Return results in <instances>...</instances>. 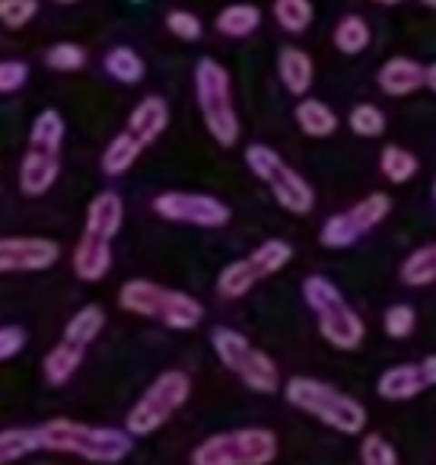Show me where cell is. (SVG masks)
Returning <instances> with one entry per match:
<instances>
[{
	"label": "cell",
	"instance_id": "42",
	"mask_svg": "<svg viewBox=\"0 0 436 465\" xmlns=\"http://www.w3.org/2000/svg\"><path fill=\"white\" fill-rule=\"evenodd\" d=\"M23 344H26V331L16 329V325H4V329H0V363L20 354Z\"/></svg>",
	"mask_w": 436,
	"mask_h": 465
},
{
	"label": "cell",
	"instance_id": "30",
	"mask_svg": "<svg viewBox=\"0 0 436 465\" xmlns=\"http://www.w3.org/2000/svg\"><path fill=\"white\" fill-rule=\"evenodd\" d=\"M379 173L391 182V185H408L417 173H421V160H417L411 150L389 143V147L379 153Z\"/></svg>",
	"mask_w": 436,
	"mask_h": 465
},
{
	"label": "cell",
	"instance_id": "6",
	"mask_svg": "<svg viewBox=\"0 0 436 465\" xmlns=\"http://www.w3.org/2000/svg\"><path fill=\"white\" fill-rule=\"evenodd\" d=\"M211 344H213V351H217L220 363H223L230 373H236L252 392H262V395L277 392V386H281L277 363L271 361L264 351H258L245 335H239L236 329L220 325V329L211 331Z\"/></svg>",
	"mask_w": 436,
	"mask_h": 465
},
{
	"label": "cell",
	"instance_id": "24",
	"mask_svg": "<svg viewBox=\"0 0 436 465\" xmlns=\"http://www.w3.org/2000/svg\"><path fill=\"white\" fill-rule=\"evenodd\" d=\"M64 115L58 109H45L33 122L29 131V150H39V153H54L61 156V143H64Z\"/></svg>",
	"mask_w": 436,
	"mask_h": 465
},
{
	"label": "cell",
	"instance_id": "15",
	"mask_svg": "<svg viewBox=\"0 0 436 465\" xmlns=\"http://www.w3.org/2000/svg\"><path fill=\"white\" fill-rule=\"evenodd\" d=\"M169 287L154 284V281H128V284L118 291V306L124 312H134V316L160 319L163 306H166Z\"/></svg>",
	"mask_w": 436,
	"mask_h": 465
},
{
	"label": "cell",
	"instance_id": "31",
	"mask_svg": "<svg viewBox=\"0 0 436 465\" xmlns=\"http://www.w3.org/2000/svg\"><path fill=\"white\" fill-rule=\"evenodd\" d=\"M245 259L252 262V268H255L258 278H271V274H277L281 268L290 265V259H293V246H290L287 240H264L262 246L252 249Z\"/></svg>",
	"mask_w": 436,
	"mask_h": 465
},
{
	"label": "cell",
	"instance_id": "18",
	"mask_svg": "<svg viewBox=\"0 0 436 465\" xmlns=\"http://www.w3.org/2000/svg\"><path fill=\"white\" fill-rule=\"evenodd\" d=\"M169 124V105L163 96H147L141 99V103L134 105V112H131L128 118V131L137 137V141L147 147V143H154L156 137L166 131Z\"/></svg>",
	"mask_w": 436,
	"mask_h": 465
},
{
	"label": "cell",
	"instance_id": "16",
	"mask_svg": "<svg viewBox=\"0 0 436 465\" xmlns=\"http://www.w3.org/2000/svg\"><path fill=\"white\" fill-rule=\"evenodd\" d=\"M112 268V242L96 240V236H80L77 249H74V272L86 284H96L109 274Z\"/></svg>",
	"mask_w": 436,
	"mask_h": 465
},
{
	"label": "cell",
	"instance_id": "3",
	"mask_svg": "<svg viewBox=\"0 0 436 465\" xmlns=\"http://www.w3.org/2000/svg\"><path fill=\"white\" fill-rule=\"evenodd\" d=\"M302 300L319 319V331L332 348L338 351H357L366 338V325L360 312L344 300L338 284H332L322 274H309L302 281Z\"/></svg>",
	"mask_w": 436,
	"mask_h": 465
},
{
	"label": "cell",
	"instance_id": "41",
	"mask_svg": "<svg viewBox=\"0 0 436 465\" xmlns=\"http://www.w3.org/2000/svg\"><path fill=\"white\" fill-rule=\"evenodd\" d=\"M29 80V64L26 61H0V93H16Z\"/></svg>",
	"mask_w": 436,
	"mask_h": 465
},
{
	"label": "cell",
	"instance_id": "35",
	"mask_svg": "<svg viewBox=\"0 0 436 465\" xmlns=\"http://www.w3.org/2000/svg\"><path fill=\"white\" fill-rule=\"evenodd\" d=\"M347 124H351L353 134L360 137H379L385 131V115L379 105L372 103H360L351 109V115H347Z\"/></svg>",
	"mask_w": 436,
	"mask_h": 465
},
{
	"label": "cell",
	"instance_id": "20",
	"mask_svg": "<svg viewBox=\"0 0 436 465\" xmlns=\"http://www.w3.org/2000/svg\"><path fill=\"white\" fill-rule=\"evenodd\" d=\"M293 118L306 137H332L338 131V115L322 99H300L293 109Z\"/></svg>",
	"mask_w": 436,
	"mask_h": 465
},
{
	"label": "cell",
	"instance_id": "9",
	"mask_svg": "<svg viewBox=\"0 0 436 465\" xmlns=\"http://www.w3.org/2000/svg\"><path fill=\"white\" fill-rule=\"evenodd\" d=\"M391 213V198L385 192H372L363 201L351 204L347 211H338L322 223L319 242L328 249H347L357 240H363L366 232L376 230L385 217Z\"/></svg>",
	"mask_w": 436,
	"mask_h": 465
},
{
	"label": "cell",
	"instance_id": "12",
	"mask_svg": "<svg viewBox=\"0 0 436 465\" xmlns=\"http://www.w3.org/2000/svg\"><path fill=\"white\" fill-rule=\"evenodd\" d=\"M124 223V201L115 192H99L96 198L86 207V236H96V240L112 242L122 232Z\"/></svg>",
	"mask_w": 436,
	"mask_h": 465
},
{
	"label": "cell",
	"instance_id": "28",
	"mask_svg": "<svg viewBox=\"0 0 436 465\" xmlns=\"http://www.w3.org/2000/svg\"><path fill=\"white\" fill-rule=\"evenodd\" d=\"M84 354H86V351L74 348V344H64V341L54 344V348L45 354V363H42L45 382H52V386H64V382L80 370V363H84Z\"/></svg>",
	"mask_w": 436,
	"mask_h": 465
},
{
	"label": "cell",
	"instance_id": "48",
	"mask_svg": "<svg viewBox=\"0 0 436 465\" xmlns=\"http://www.w3.org/2000/svg\"><path fill=\"white\" fill-rule=\"evenodd\" d=\"M433 198H436V182H433Z\"/></svg>",
	"mask_w": 436,
	"mask_h": 465
},
{
	"label": "cell",
	"instance_id": "44",
	"mask_svg": "<svg viewBox=\"0 0 436 465\" xmlns=\"http://www.w3.org/2000/svg\"><path fill=\"white\" fill-rule=\"evenodd\" d=\"M423 86H430V90L436 93V61L427 67V74H423Z\"/></svg>",
	"mask_w": 436,
	"mask_h": 465
},
{
	"label": "cell",
	"instance_id": "37",
	"mask_svg": "<svg viewBox=\"0 0 436 465\" xmlns=\"http://www.w3.org/2000/svg\"><path fill=\"white\" fill-rule=\"evenodd\" d=\"M382 329H385V335L389 338H411L414 335V329H417V312H414V306H408V303H395V306H389L385 310V319H382Z\"/></svg>",
	"mask_w": 436,
	"mask_h": 465
},
{
	"label": "cell",
	"instance_id": "8",
	"mask_svg": "<svg viewBox=\"0 0 436 465\" xmlns=\"http://www.w3.org/2000/svg\"><path fill=\"white\" fill-rule=\"evenodd\" d=\"M245 166L271 188L274 201L290 213H309L315 207V192L290 163L277 150L264 147V143H249L245 147Z\"/></svg>",
	"mask_w": 436,
	"mask_h": 465
},
{
	"label": "cell",
	"instance_id": "36",
	"mask_svg": "<svg viewBox=\"0 0 436 465\" xmlns=\"http://www.w3.org/2000/svg\"><path fill=\"white\" fill-rule=\"evenodd\" d=\"M45 64L61 74L80 71L86 64V48L77 45V42H58V45H52L45 52Z\"/></svg>",
	"mask_w": 436,
	"mask_h": 465
},
{
	"label": "cell",
	"instance_id": "21",
	"mask_svg": "<svg viewBox=\"0 0 436 465\" xmlns=\"http://www.w3.org/2000/svg\"><path fill=\"white\" fill-rule=\"evenodd\" d=\"M204 319V306L185 291H169L166 293V306H163V316L160 322L169 325L175 331H188V329H198V322Z\"/></svg>",
	"mask_w": 436,
	"mask_h": 465
},
{
	"label": "cell",
	"instance_id": "46",
	"mask_svg": "<svg viewBox=\"0 0 436 465\" xmlns=\"http://www.w3.org/2000/svg\"><path fill=\"white\" fill-rule=\"evenodd\" d=\"M423 7H430V10H436V0H421Z\"/></svg>",
	"mask_w": 436,
	"mask_h": 465
},
{
	"label": "cell",
	"instance_id": "32",
	"mask_svg": "<svg viewBox=\"0 0 436 465\" xmlns=\"http://www.w3.org/2000/svg\"><path fill=\"white\" fill-rule=\"evenodd\" d=\"M258 274H255V268H252V262L249 259H236V262H230V265L220 272V278H217V293L223 300H239V297H245V293L252 291V287L258 284Z\"/></svg>",
	"mask_w": 436,
	"mask_h": 465
},
{
	"label": "cell",
	"instance_id": "17",
	"mask_svg": "<svg viewBox=\"0 0 436 465\" xmlns=\"http://www.w3.org/2000/svg\"><path fill=\"white\" fill-rule=\"evenodd\" d=\"M277 74H281V84L290 96H306L312 90V80H315V64L302 48H281L277 54Z\"/></svg>",
	"mask_w": 436,
	"mask_h": 465
},
{
	"label": "cell",
	"instance_id": "7",
	"mask_svg": "<svg viewBox=\"0 0 436 465\" xmlns=\"http://www.w3.org/2000/svg\"><path fill=\"white\" fill-rule=\"evenodd\" d=\"M192 395V380L182 370H166L160 373L154 382L147 386V392L134 401V408L128 411V420H124V430L131 437H150L156 433Z\"/></svg>",
	"mask_w": 436,
	"mask_h": 465
},
{
	"label": "cell",
	"instance_id": "26",
	"mask_svg": "<svg viewBox=\"0 0 436 465\" xmlns=\"http://www.w3.org/2000/svg\"><path fill=\"white\" fill-rule=\"evenodd\" d=\"M103 67H105V74H109L112 80H118V84H124V86L141 84L144 74H147L144 58L131 45H115V48H112V52L103 58Z\"/></svg>",
	"mask_w": 436,
	"mask_h": 465
},
{
	"label": "cell",
	"instance_id": "45",
	"mask_svg": "<svg viewBox=\"0 0 436 465\" xmlns=\"http://www.w3.org/2000/svg\"><path fill=\"white\" fill-rule=\"evenodd\" d=\"M372 4H379V7H395V4H401V0H372Z\"/></svg>",
	"mask_w": 436,
	"mask_h": 465
},
{
	"label": "cell",
	"instance_id": "19",
	"mask_svg": "<svg viewBox=\"0 0 436 465\" xmlns=\"http://www.w3.org/2000/svg\"><path fill=\"white\" fill-rule=\"evenodd\" d=\"M376 389L385 401H408L414 395H421L427 389V382H423L417 363H398V367H389L379 376Z\"/></svg>",
	"mask_w": 436,
	"mask_h": 465
},
{
	"label": "cell",
	"instance_id": "47",
	"mask_svg": "<svg viewBox=\"0 0 436 465\" xmlns=\"http://www.w3.org/2000/svg\"><path fill=\"white\" fill-rule=\"evenodd\" d=\"M58 4H77V0H58Z\"/></svg>",
	"mask_w": 436,
	"mask_h": 465
},
{
	"label": "cell",
	"instance_id": "27",
	"mask_svg": "<svg viewBox=\"0 0 436 465\" xmlns=\"http://www.w3.org/2000/svg\"><path fill=\"white\" fill-rule=\"evenodd\" d=\"M398 278L404 287H430L436 284V242L421 246L401 262L398 268Z\"/></svg>",
	"mask_w": 436,
	"mask_h": 465
},
{
	"label": "cell",
	"instance_id": "4",
	"mask_svg": "<svg viewBox=\"0 0 436 465\" xmlns=\"http://www.w3.org/2000/svg\"><path fill=\"white\" fill-rule=\"evenodd\" d=\"M194 96H198V109L204 118L211 137L220 147H236L239 141V115L233 105V84L230 71L220 61L201 58L194 64Z\"/></svg>",
	"mask_w": 436,
	"mask_h": 465
},
{
	"label": "cell",
	"instance_id": "25",
	"mask_svg": "<svg viewBox=\"0 0 436 465\" xmlns=\"http://www.w3.org/2000/svg\"><path fill=\"white\" fill-rule=\"evenodd\" d=\"M103 325H105L103 306L90 303V306H84L80 312H74L71 322H67V329H64V338H61V341H64V344H74V348H80V351H86V348H90V344L99 338Z\"/></svg>",
	"mask_w": 436,
	"mask_h": 465
},
{
	"label": "cell",
	"instance_id": "2",
	"mask_svg": "<svg viewBox=\"0 0 436 465\" xmlns=\"http://www.w3.org/2000/svg\"><path fill=\"white\" fill-rule=\"evenodd\" d=\"M283 395H287V401L293 408L306 411L309 418L322 420V424L332 427V430L347 433V437L363 433L366 408L360 405L353 395L341 392V389L328 386V382L312 380V376H293V380H287V386H283Z\"/></svg>",
	"mask_w": 436,
	"mask_h": 465
},
{
	"label": "cell",
	"instance_id": "1",
	"mask_svg": "<svg viewBox=\"0 0 436 465\" xmlns=\"http://www.w3.org/2000/svg\"><path fill=\"white\" fill-rule=\"evenodd\" d=\"M39 430L42 450L67 452V456H80L86 462L96 465H115L131 452V433L122 427H93L80 424V420L54 418L48 424L35 427Z\"/></svg>",
	"mask_w": 436,
	"mask_h": 465
},
{
	"label": "cell",
	"instance_id": "14",
	"mask_svg": "<svg viewBox=\"0 0 436 465\" xmlns=\"http://www.w3.org/2000/svg\"><path fill=\"white\" fill-rule=\"evenodd\" d=\"M61 175V156L54 153H39V150H26L20 163V188L29 198H39L48 188L58 182Z\"/></svg>",
	"mask_w": 436,
	"mask_h": 465
},
{
	"label": "cell",
	"instance_id": "5",
	"mask_svg": "<svg viewBox=\"0 0 436 465\" xmlns=\"http://www.w3.org/2000/svg\"><path fill=\"white\" fill-rule=\"evenodd\" d=\"M277 459V433L268 427H239L207 437L194 446L192 465H271Z\"/></svg>",
	"mask_w": 436,
	"mask_h": 465
},
{
	"label": "cell",
	"instance_id": "10",
	"mask_svg": "<svg viewBox=\"0 0 436 465\" xmlns=\"http://www.w3.org/2000/svg\"><path fill=\"white\" fill-rule=\"evenodd\" d=\"M154 213L169 223L201 226V230H220L230 223V207L213 194L201 192H163L154 198Z\"/></svg>",
	"mask_w": 436,
	"mask_h": 465
},
{
	"label": "cell",
	"instance_id": "33",
	"mask_svg": "<svg viewBox=\"0 0 436 465\" xmlns=\"http://www.w3.org/2000/svg\"><path fill=\"white\" fill-rule=\"evenodd\" d=\"M35 450H42L35 427H7V430H0V465L20 462Z\"/></svg>",
	"mask_w": 436,
	"mask_h": 465
},
{
	"label": "cell",
	"instance_id": "22",
	"mask_svg": "<svg viewBox=\"0 0 436 465\" xmlns=\"http://www.w3.org/2000/svg\"><path fill=\"white\" fill-rule=\"evenodd\" d=\"M213 26L226 39H245V35H252L262 26V10L255 4H230V7H223L217 14Z\"/></svg>",
	"mask_w": 436,
	"mask_h": 465
},
{
	"label": "cell",
	"instance_id": "11",
	"mask_svg": "<svg viewBox=\"0 0 436 465\" xmlns=\"http://www.w3.org/2000/svg\"><path fill=\"white\" fill-rule=\"evenodd\" d=\"M61 259V246L45 236H0V274L45 272Z\"/></svg>",
	"mask_w": 436,
	"mask_h": 465
},
{
	"label": "cell",
	"instance_id": "40",
	"mask_svg": "<svg viewBox=\"0 0 436 465\" xmlns=\"http://www.w3.org/2000/svg\"><path fill=\"white\" fill-rule=\"evenodd\" d=\"M166 29L182 42H198L201 33H204V26H201V20L192 14V10H169Z\"/></svg>",
	"mask_w": 436,
	"mask_h": 465
},
{
	"label": "cell",
	"instance_id": "29",
	"mask_svg": "<svg viewBox=\"0 0 436 465\" xmlns=\"http://www.w3.org/2000/svg\"><path fill=\"white\" fill-rule=\"evenodd\" d=\"M332 39H334V48H338L341 54H351V58L353 54H363L366 48H370V39H372L370 23H366L360 14H347L338 20Z\"/></svg>",
	"mask_w": 436,
	"mask_h": 465
},
{
	"label": "cell",
	"instance_id": "39",
	"mask_svg": "<svg viewBox=\"0 0 436 465\" xmlns=\"http://www.w3.org/2000/svg\"><path fill=\"white\" fill-rule=\"evenodd\" d=\"M39 14V0H0V23L7 29H23Z\"/></svg>",
	"mask_w": 436,
	"mask_h": 465
},
{
	"label": "cell",
	"instance_id": "23",
	"mask_svg": "<svg viewBox=\"0 0 436 465\" xmlns=\"http://www.w3.org/2000/svg\"><path fill=\"white\" fill-rule=\"evenodd\" d=\"M141 150H144V143L137 141L131 131H122V134H115L109 141V147L103 150V160H99V166H103V173L105 175H124L131 166L137 163V156H141Z\"/></svg>",
	"mask_w": 436,
	"mask_h": 465
},
{
	"label": "cell",
	"instance_id": "43",
	"mask_svg": "<svg viewBox=\"0 0 436 465\" xmlns=\"http://www.w3.org/2000/svg\"><path fill=\"white\" fill-rule=\"evenodd\" d=\"M417 367H421V376H423V382H427V386H436V354L423 357V361L417 363Z\"/></svg>",
	"mask_w": 436,
	"mask_h": 465
},
{
	"label": "cell",
	"instance_id": "38",
	"mask_svg": "<svg viewBox=\"0 0 436 465\" xmlns=\"http://www.w3.org/2000/svg\"><path fill=\"white\" fill-rule=\"evenodd\" d=\"M360 462L363 465H398V452L382 433H366L360 443Z\"/></svg>",
	"mask_w": 436,
	"mask_h": 465
},
{
	"label": "cell",
	"instance_id": "13",
	"mask_svg": "<svg viewBox=\"0 0 436 465\" xmlns=\"http://www.w3.org/2000/svg\"><path fill=\"white\" fill-rule=\"evenodd\" d=\"M423 74H427V67L421 61L398 54V58H389L379 67L376 84L385 96H411V93H417L423 86Z\"/></svg>",
	"mask_w": 436,
	"mask_h": 465
},
{
	"label": "cell",
	"instance_id": "34",
	"mask_svg": "<svg viewBox=\"0 0 436 465\" xmlns=\"http://www.w3.org/2000/svg\"><path fill=\"white\" fill-rule=\"evenodd\" d=\"M312 16H315V10L309 0H274V20L283 33L302 35L312 26Z\"/></svg>",
	"mask_w": 436,
	"mask_h": 465
}]
</instances>
